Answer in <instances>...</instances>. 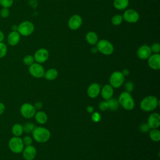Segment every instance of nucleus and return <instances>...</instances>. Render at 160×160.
I'll return each mask as SVG.
<instances>
[{"label": "nucleus", "mask_w": 160, "mask_h": 160, "mask_svg": "<svg viewBox=\"0 0 160 160\" xmlns=\"http://www.w3.org/2000/svg\"><path fill=\"white\" fill-rule=\"evenodd\" d=\"M32 134L34 139L39 143H43L47 142L50 137V131L44 127H35L32 131Z\"/></svg>", "instance_id": "1"}, {"label": "nucleus", "mask_w": 160, "mask_h": 160, "mask_svg": "<svg viewBox=\"0 0 160 160\" xmlns=\"http://www.w3.org/2000/svg\"><path fill=\"white\" fill-rule=\"evenodd\" d=\"M159 104L158 98L154 96H148L144 98L140 102V108L146 112L154 110Z\"/></svg>", "instance_id": "2"}, {"label": "nucleus", "mask_w": 160, "mask_h": 160, "mask_svg": "<svg viewBox=\"0 0 160 160\" xmlns=\"http://www.w3.org/2000/svg\"><path fill=\"white\" fill-rule=\"evenodd\" d=\"M119 105L126 110L130 111L134 109L135 102L130 92L124 91L121 92L118 99Z\"/></svg>", "instance_id": "3"}, {"label": "nucleus", "mask_w": 160, "mask_h": 160, "mask_svg": "<svg viewBox=\"0 0 160 160\" xmlns=\"http://www.w3.org/2000/svg\"><path fill=\"white\" fill-rule=\"evenodd\" d=\"M96 45L98 51L104 55H111L113 53L114 50L112 44L106 39H102L98 41Z\"/></svg>", "instance_id": "4"}, {"label": "nucleus", "mask_w": 160, "mask_h": 160, "mask_svg": "<svg viewBox=\"0 0 160 160\" xmlns=\"http://www.w3.org/2000/svg\"><path fill=\"white\" fill-rule=\"evenodd\" d=\"M34 24L29 21H24L18 25V32L23 36H30L34 31Z\"/></svg>", "instance_id": "5"}, {"label": "nucleus", "mask_w": 160, "mask_h": 160, "mask_svg": "<svg viewBox=\"0 0 160 160\" xmlns=\"http://www.w3.org/2000/svg\"><path fill=\"white\" fill-rule=\"evenodd\" d=\"M9 148L14 153L19 154L22 152L24 148L22 139L18 136L11 138L9 141Z\"/></svg>", "instance_id": "6"}, {"label": "nucleus", "mask_w": 160, "mask_h": 160, "mask_svg": "<svg viewBox=\"0 0 160 160\" xmlns=\"http://www.w3.org/2000/svg\"><path fill=\"white\" fill-rule=\"evenodd\" d=\"M109 81V84L113 88H118L123 84L124 81V76L121 71H116L111 74Z\"/></svg>", "instance_id": "7"}, {"label": "nucleus", "mask_w": 160, "mask_h": 160, "mask_svg": "<svg viewBox=\"0 0 160 160\" xmlns=\"http://www.w3.org/2000/svg\"><path fill=\"white\" fill-rule=\"evenodd\" d=\"M20 112L21 115L24 118L30 119L34 116L36 112V109H35L34 105L30 103L26 102L22 104V106H21Z\"/></svg>", "instance_id": "8"}, {"label": "nucleus", "mask_w": 160, "mask_h": 160, "mask_svg": "<svg viewBox=\"0 0 160 160\" xmlns=\"http://www.w3.org/2000/svg\"><path fill=\"white\" fill-rule=\"evenodd\" d=\"M29 72L30 74L36 78H41L44 77L45 70L43 66L38 62H34L29 67Z\"/></svg>", "instance_id": "9"}, {"label": "nucleus", "mask_w": 160, "mask_h": 160, "mask_svg": "<svg viewBox=\"0 0 160 160\" xmlns=\"http://www.w3.org/2000/svg\"><path fill=\"white\" fill-rule=\"evenodd\" d=\"M123 20L129 23H135L139 19V13L133 9H128L124 11L122 15Z\"/></svg>", "instance_id": "10"}, {"label": "nucleus", "mask_w": 160, "mask_h": 160, "mask_svg": "<svg viewBox=\"0 0 160 160\" xmlns=\"http://www.w3.org/2000/svg\"><path fill=\"white\" fill-rule=\"evenodd\" d=\"M49 54L48 51L45 48H40L38 49L34 54V61L39 64H42L45 62L49 58Z\"/></svg>", "instance_id": "11"}, {"label": "nucleus", "mask_w": 160, "mask_h": 160, "mask_svg": "<svg viewBox=\"0 0 160 160\" xmlns=\"http://www.w3.org/2000/svg\"><path fill=\"white\" fill-rule=\"evenodd\" d=\"M82 24V18L78 14H74L70 17L68 22V28L73 31L78 29Z\"/></svg>", "instance_id": "12"}, {"label": "nucleus", "mask_w": 160, "mask_h": 160, "mask_svg": "<svg viewBox=\"0 0 160 160\" xmlns=\"http://www.w3.org/2000/svg\"><path fill=\"white\" fill-rule=\"evenodd\" d=\"M148 64L150 68L154 70L160 69V55L159 53L151 54L148 59Z\"/></svg>", "instance_id": "13"}, {"label": "nucleus", "mask_w": 160, "mask_h": 160, "mask_svg": "<svg viewBox=\"0 0 160 160\" xmlns=\"http://www.w3.org/2000/svg\"><path fill=\"white\" fill-rule=\"evenodd\" d=\"M152 54V51L149 46L143 44L137 50V56L141 59H148Z\"/></svg>", "instance_id": "14"}, {"label": "nucleus", "mask_w": 160, "mask_h": 160, "mask_svg": "<svg viewBox=\"0 0 160 160\" xmlns=\"http://www.w3.org/2000/svg\"><path fill=\"white\" fill-rule=\"evenodd\" d=\"M148 124L150 129H158L160 126V115L158 112L151 113L148 119Z\"/></svg>", "instance_id": "15"}, {"label": "nucleus", "mask_w": 160, "mask_h": 160, "mask_svg": "<svg viewBox=\"0 0 160 160\" xmlns=\"http://www.w3.org/2000/svg\"><path fill=\"white\" fill-rule=\"evenodd\" d=\"M22 156L26 160H32L35 158L36 155V149L32 146H26L22 150Z\"/></svg>", "instance_id": "16"}, {"label": "nucleus", "mask_w": 160, "mask_h": 160, "mask_svg": "<svg viewBox=\"0 0 160 160\" xmlns=\"http://www.w3.org/2000/svg\"><path fill=\"white\" fill-rule=\"evenodd\" d=\"M101 92L100 85L97 82H93L91 84L87 89V94L88 96L91 98H97Z\"/></svg>", "instance_id": "17"}, {"label": "nucleus", "mask_w": 160, "mask_h": 160, "mask_svg": "<svg viewBox=\"0 0 160 160\" xmlns=\"http://www.w3.org/2000/svg\"><path fill=\"white\" fill-rule=\"evenodd\" d=\"M100 92L102 98L105 100H108L112 97L114 89L110 84H106L101 89Z\"/></svg>", "instance_id": "18"}, {"label": "nucleus", "mask_w": 160, "mask_h": 160, "mask_svg": "<svg viewBox=\"0 0 160 160\" xmlns=\"http://www.w3.org/2000/svg\"><path fill=\"white\" fill-rule=\"evenodd\" d=\"M21 39V35L18 31H12L8 36L7 41L11 46H16L19 43Z\"/></svg>", "instance_id": "19"}, {"label": "nucleus", "mask_w": 160, "mask_h": 160, "mask_svg": "<svg viewBox=\"0 0 160 160\" xmlns=\"http://www.w3.org/2000/svg\"><path fill=\"white\" fill-rule=\"evenodd\" d=\"M86 40L90 45H96L98 41V36L94 31H89L85 36Z\"/></svg>", "instance_id": "20"}, {"label": "nucleus", "mask_w": 160, "mask_h": 160, "mask_svg": "<svg viewBox=\"0 0 160 160\" xmlns=\"http://www.w3.org/2000/svg\"><path fill=\"white\" fill-rule=\"evenodd\" d=\"M129 4V0H114L113 6L118 10L126 9Z\"/></svg>", "instance_id": "21"}, {"label": "nucleus", "mask_w": 160, "mask_h": 160, "mask_svg": "<svg viewBox=\"0 0 160 160\" xmlns=\"http://www.w3.org/2000/svg\"><path fill=\"white\" fill-rule=\"evenodd\" d=\"M34 117L36 122L40 124H44L48 121V116L44 111H39L36 112Z\"/></svg>", "instance_id": "22"}, {"label": "nucleus", "mask_w": 160, "mask_h": 160, "mask_svg": "<svg viewBox=\"0 0 160 160\" xmlns=\"http://www.w3.org/2000/svg\"><path fill=\"white\" fill-rule=\"evenodd\" d=\"M58 72L57 69L54 68H50L48 69L46 71H45L44 77L47 80L52 81L58 77Z\"/></svg>", "instance_id": "23"}, {"label": "nucleus", "mask_w": 160, "mask_h": 160, "mask_svg": "<svg viewBox=\"0 0 160 160\" xmlns=\"http://www.w3.org/2000/svg\"><path fill=\"white\" fill-rule=\"evenodd\" d=\"M149 136L151 139L154 142L160 141V131L158 129H150L149 131Z\"/></svg>", "instance_id": "24"}, {"label": "nucleus", "mask_w": 160, "mask_h": 160, "mask_svg": "<svg viewBox=\"0 0 160 160\" xmlns=\"http://www.w3.org/2000/svg\"><path fill=\"white\" fill-rule=\"evenodd\" d=\"M106 101L108 104V109L112 111H115L118 109L119 106V103L117 99L111 98L110 99L106 100Z\"/></svg>", "instance_id": "25"}, {"label": "nucleus", "mask_w": 160, "mask_h": 160, "mask_svg": "<svg viewBox=\"0 0 160 160\" xmlns=\"http://www.w3.org/2000/svg\"><path fill=\"white\" fill-rule=\"evenodd\" d=\"M12 132L15 136L19 137L23 132L22 126L20 124H15L12 128Z\"/></svg>", "instance_id": "26"}, {"label": "nucleus", "mask_w": 160, "mask_h": 160, "mask_svg": "<svg viewBox=\"0 0 160 160\" xmlns=\"http://www.w3.org/2000/svg\"><path fill=\"white\" fill-rule=\"evenodd\" d=\"M123 21L122 16L121 14H115L114 15L111 19V23L114 26H119L120 25Z\"/></svg>", "instance_id": "27"}, {"label": "nucleus", "mask_w": 160, "mask_h": 160, "mask_svg": "<svg viewBox=\"0 0 160 160\" xmlns=\"http://www.w3.org/2000/svg\"><path fill=\"white\" fill-rule=\"evenodd\" d=\"M35 128V125L33 123L31 122H27L23 126V132H25L26 133H29L32 132L33 129Z\"/></svg>", "instance_id": "28"}, {"label": "nucleus", "mask_w": 160, "mask_h": 160, "mask_svg": "<svg viewBox=\"0 0 160 160\" xmlns=\"http://www.w3.org/2000/svg\"><path fill=\"white\" fill-rule=\"evenodd\" d=\"M34 62V57L31 55H27L23 58V62L25 65L30 66Z\"/></svg>", "instance_id": "29"}, {"label": "nucleus", "mask_w": 160, "mask_h": 160, "mask_svg": "<svg viewBox=\"0 0 160 160\" xmlns=\"http://www.w3.org/2000/svg\"><path fill=\"white\" fill-rule=\"evenodd\" d=\"M8 48L6 45L2 42H0V58H3L7 53Z\"/></svg>", "instance_id": "30"}, {"label": "nucleus", "mask_w": 160, "mask_h": 160, "mask_svg": "<svg viewBox=\"0 0 160 160\" xmlns=\"http://www.w3.org/2000/svg\"><path fill=\"white\" fill-rule=\"evenodd\" d=\"M13 4V0H0V4L2 8H9Z\"/></svg>", "instance_id": "31"}, {"label": "nucleus", "mask_w": 160, "mask_h": 160, "mask_svg": "<svg viewBox=\"0 0 160 160\" xmlns=\"http://www.w3.org/2000/svg\"><path fill=\"white\" fill-rule=\"evenodd\" d=\"M91 119L93 122H98L99 121H100L101 119V114L98 112H93L92 113H91Z\"/></svg>", "instance_id": "32"}, {"label": "nucleus", "mask_w": 160, "mask_h": 160, "mask_svg": "<svg viewBox=\"0 0 160 160\" xmlns=\"http://www.w3.org/2000/svg\"><path fill=\"white\" fill-rule=\"evenodd\" d=\"M124 89H126L125 91L128 92H131L134 89V84L131 81H128L124 84Z\"/></svg>", "instance_id": "33"}, {"label": "nucleus", "mask_w": 160, "mask_h": 160, "mask_svg": "<svg viewBox=\"0 0 160 160\" xmlns=\"http://www.w3.org/2000/svg\"><path fill=\"white\" fill-rule=\"evenodd\" d=\"M139 129L140 131L142 132V133H146L148 132L150 130V128L149 126V125L148 124V123H145L143 122L142 123L140 126H139Z\"/></svg>", "instance_id": "34"}, {"label": "nucleus", "mask_w": 160, "mask_h": 160, "mask_svg": "<svg viewBox=\"0 0 160 160\" xmlns=\"http://www.w3.org/2000/svg\"><path fill=\"white\" fill-rule=\"evenodd\" d=\"M150 48L151 51L154 53H159L160 51V44L158 42L153 43Z\"/></svg>", "instance_id": "35"}, {"label": "nucleus", "mask_w": 160, "mask_h": 160, "mask_svg": "<svg viewBox=\"0 0 160 160\" xmlns=\"http://www.w3.org/2000/svg\"><path fill=\"white\" fill-rule=\"evenodd\" d=\"M98 106H99V109L102 111H104L108 109V104L106 101H102L100 102Z\"/></svg>", "instance_id": "36"}, {"label": "nucleus", "mask_w": 160, "mask_h": 160, "mask_svg": "<svg viewBox=\"0 0 160 160\" xmlns=\"http://www.w3.org/2000/svg\"><path fill=\"white\" fill-rule=\"evenodd\" d=\"M0 15L3 18H8L9 15V11L8 9V8H2L0 11Z\"/></svg>", "instance_id": "37"}, {"label": "nucleus", "mask_w": 160, "mask_h": 160, "mask_svg": "<svg viewBox=\"0 0 160 160\" xmlns=\"http://www.w3.org/2000/svg\"><path fill=\"white\" fill-rule=\"evenodd\" d=\"M22 141H23L24 145L29 146V145H31L32 142V139L30 136H25L22 139Z\"/></svg>", "instance_id": "38"}, {"label": "nucleus", "mask_w": 160, "mask_h": 160, "mask_svg": "<svg viewBox=\"0 0 160 160\" xmlns=\"http://www.w3.org/2000/svg\"><path fill=\"white\" fill-rule=\"evenodd\" d=\"M34 108L36 109H40L42 108V103L40 101H37L34 103Z\"/></svg>", "instance_id": "39"}, {"label": "nucleus", "mask_w": 160, "mask_h": 160, "mask_svg": "<svg viewBox=\"0 0 160 160\" xmlns=\"http://www.w3.org/2000/svg\"><path fill=\"white\" fill-rule=\"evenodd\" d=\"M86 111L88 113H92L94 112V108L92 106H88L86 108Z\"/></svg>", "instance_id": "40"}, {"label": "nucleus", "mask_w": 160, "mask_h": 160, "mask_svg": "<svg viewBox=\"0 0 160 160\" xmlns=\"http://www.w3.org/2000/svg\"><path fill=\"white\" fill-rule=\"evenodd\" d=\"M122 74L124 75V76H127L129 74V71L128 69H124L122 70V71H121Z\"/></svg>", "instance_id": "41"}, {"label": "nucleus", "mask_w": 160, "mask_h": 160, "mask_svg": "<svg viewBox=\"0 0 160 160\" xmlns=\"http://www.w3.org/2000/svg\"><path fill=\"white\" fill-rule=\"evenodd\" d=\"M4 109H5L4 105L2 102H0V114H2L4 112Z\"/></svg>", "instance_id": "42"}, {"label": "nucleus", "mask_w": 160, "mask_h": 160, "mask_svg": "<svg viewBox=\"0 0 160 160\" xmlns=\"http://www.w3.org/2000/svg\"><path fill=\"white\" fill-rule=\"evenodd\" d=\"M91 52L92 53H93V54H95V53H96L97 52H98V49H97V48H96V47H92V48H91Z\"/></svg>", "instance_id": "43"}, {"label": "nucleus", "mask_w": 160, "mask_h": 160, "mask_svg": "<svg viewBox=\"0 0 160 160\" xmlns=\"http://www.w3.org/2000/svg\"><path fill=\"white\" fill-rule=\"evenodd\" d=\"M4 35L3 32L0 30V42H2L4 40Z\"/></svg>", "instance_id": "44"}, {"label": "nucleus", "mask_w": 160, "mask_h": 160, "mask_svg": "<svg viewBox=\"0 0 160 160\" xmlns=\"http://www.w3.org/2000/svg\"><path fill=\"white\" fill-rule=\"evenodd\" d=\"M18 26L14 24V25H13V26H12L11 29H12V30L13 31H18Z\"/></svg>", "instance_id": "45"}]
</instances>
